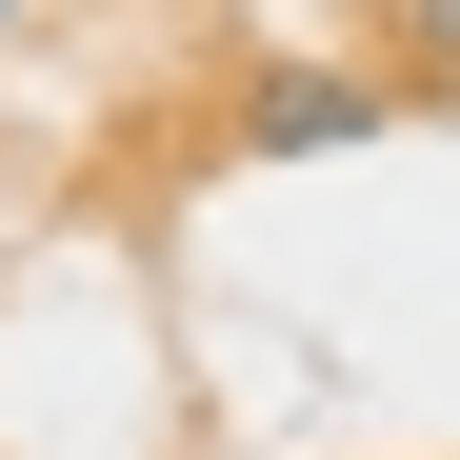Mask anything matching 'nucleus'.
Instances as JSON below:
<instances>
[{
    "instance_id": "f03ea898",
    "label": "nucleus",
    "mask_w": 460,
    "mask_h": 460,
    "mask_svg": "<svg viewBox=\"0 0 460 460\" xmlns=\"http://www.w3.org/2000/svg\"><path fill=\"white\" fill-rule=\"evenodd\" d=\"M401 40H420V60H440V81H460V0H401Z\"/></svg>"
},
{
    "instance_id": "7ed1b4c3",
    "label": "nucleus",
    "mask_w": 460,
    "mask_h": 460,
    "mask_svg": "<svg viewBox=\"0 0 460 460\" xmlns=\"http://www.w3.org/2000/svg\"><path fill=\"white\" fill-rule=\"evenodd\" d=\"M0 21H21V0H0Z\"/></svg>"
},
{
    "instance_id": "f257e3e1",
    "label": "nucleus",
    "mask_w": 460,
    "mask_h": 460,
    "mask_svg": "<svg viewBox=\"0 0 460 460\" xmlns=\"http://www.w3.org/2000/svg\"><path fill=\"white\" fill-rule=\"evenodd\" d=\"M360 120H380V81H321V60H280V81H241V120H220V140L300 161V140H360Z\"/></svg>"
}]
</instances>
